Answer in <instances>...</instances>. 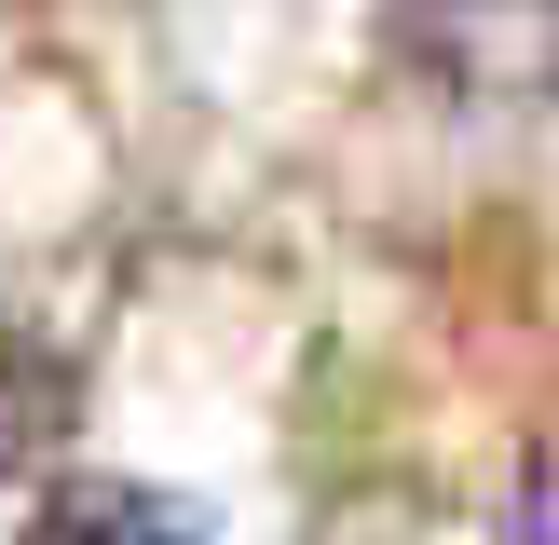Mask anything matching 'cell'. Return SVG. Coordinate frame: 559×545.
<instances>
[{
  "instance_id": "cell-1",
  "label": "cell",
  "mask_w": 559,
  "mask_h": 545,
  "mask_svg": "<svg viewBox=\"0 0 559 545\" xmlns=\"http://www.w3.org/2000/svg\"><path fill=\"white\" fill-rule=\"evenodd\" d=\"M27 545H205V518L178 491H151V477H69L27 518Z\"/></svg>"
},
{
  "instance_id": "cell-2",
  "label": "cell",
  "mask_w": 559,
  "mask_h": 545,
  "mask_svg": "<svg viewBox=\"0 0 559 545\" xmlns=\"http://www.w3.org/2000/svg\"><path fill=\"white\" fill-rule=\"evenodd\" d=\"M506 545H559V450L519 477V505H506Z\"/></svg>"
}]
</instances>
